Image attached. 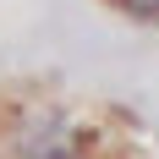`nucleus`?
<instances>
[{"instance_id":"f257e3e1","label":"nucleus","mask_w":159,"mask_h":159,"mask_svg":"<svg viewBox=\"0 0 159 159\" xmlns=\"http://www.w3.org/2000/svg\"><path fill=\"white\" fill-rule=\"evenodd\" d=\"M0 159H148L121 121H88L61 99H16L0 110Z\"/></svg>"},{"instance_id":"f03ea898","label":"nucleus","mask_w":159,"mask_h":159,"mask_svg":"<svg viewBox=\"0 0 159 159\" xmlns=\"http://www.w3.org/2000/svg\"><path fill=\"white\" fill-rule=\"evenodd\" d=\"M115 11H126V16H137V22H159V0H110Z\"/></svg>"}]
</instances>
